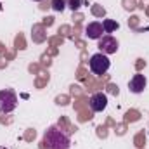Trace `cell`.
<instances>
[{
  "mask_svg": "<svg viewBox=\"0 0 149 149\" xmlns=\"http://www.w3.org/2000/svg\"><path fill=\"white\" fill-rule=\"evenodd\" d=\"M70 135L59 127L52 125L42 137V149H70Z\"/></svg>",
  "mask_w": 149,
  "mask_h": 149,
  "instance_id": "6da1fadb",
  "label": "cell"
},
{
  "mask_svg": "<svg viewBox=\"0 0 149 149\" xmlns=\"http://www.w3.org/2000/svg\"><path fill=\"white\" fill-rule=\"evenodd\" d=\"M88 66H90V71H92L94 74H104L108 70H109L111 63H109V59H108L106 54L97 52V54H94V56L90 57Z\"/></svg>",
  "mask_w": 149,
  "mask_h": 149,
  "instance_id": "7a4b0ae2",
  "label": "cell"
},
{
  "mask_svg": "<svg viewBox=\"0 0 149 149\" xmlns=\"http://www.w3.org/2000/svg\"><path fill=\"white\" fill-rule=\"evenodd\" d=\"M17 106V95L14 90H0V113H12Z\"/></svg>",
  "mask_w": 149,
  "mask_h": 149,
  "instance_id": "3957f363",
  "label": "cell"
},
{
  "mask_svg": "<svg viewBox=\"0 0 149 149\" xmlns=\"http://www.w3.org/2000/svg\"><path fill=\"white\" fill-rule=\"evenodd\" d=\"M118 47H120L118 40H116L114 37H111V35H104V37L99 38V49H101V52L106 54V56H109V54H116Z\"/></svg>",
  "mask_w": 149,
  "mask_h": 149,
  "instance_id": "277c9868",
  "label": "cell"
},
{
  "mask_svg": "<svg viewBox=\"0 0 149 149\" xmlns=\"http://www.w3.org/2000/svg\"><path fill=\"white\" fill-rule=\"evenodd\" d=\"M88 104H90V109H92L94 113L104 111L106 106H108V95L102 94V92H97V94H94V95L90 97Z\"/></svg>",
  "mask_w": 149,
  "mask_h": 149,
  "instance_id": "5b68a950",
  "label": "cell"
},
{
  "mask_svg": "<svg viewBox=\"0 0 149 149\" xmlns=\"http://www.w3.org/2000/svg\"><path fill=\"white\" fill-rule=\"evenodd\" d=\"M102 33H106V31H104L102 23H99V21H92L85 28V35L90 38V40H99V38L102 37Z\"/></svg>",
  "mask_w": 149,
  "mask_h": 149,
  "instance_id": "8992f818",
  "label": "cell"
},
{
  "mask_svg": "<svg viewBox=\"0 0 149 149\" xmlns=\"http://www.w3.org/2000/svg\"><path fill=\"white\" fill-rule=\"evenodd\" d=\"M146 85H148V80H146L144 74H134L132 80L128 81V88H130V92H134V94H141V92H144Z\"/></svg>",
  "mask_w": 149,
  "mask_h": 149,
  "instance_id": "52a82bcc",
  "label": "cell"
},
{
  "mask_svg": "<svg viewBox=\"0 0 149 149\" xmlns=\"http://www.w3.org/2000/svg\"><path fill=\"white\" fill-rule=\"evenodd\" d=\"M102 26H104V31H106V33H113L114 30L120 28V24H118L116 21H113V19H104V21H102Z\"/></svg>",
  "mask_w": 149,
  "mask_h": 149,
  "instance_id": "ba28073f",
  "label": "cell"
},
{
  "mask_svg": "<svg viewBox=\"0 0 149 149\" xmlns=\"http://www.w3.org/2000/svg\"><path fill=\"white\" fill-rule=\"evenodd\" d=\"M50 5H52V10H56V12H63V10L66 9V0H52Z\"/></svg>",
  "mask_w": 149,
  "mask_h": 149,
  "instance_id": "9c48e42d",
  "label": "cell"
},
{
  "mask_svg": "<svg viewBox=\"0 0 149 149\" xmlns=\"http://www.w3.org/2000/svg\"><path fill=\"white\" fill-rule=\"evenodd\" d=\"M83 5V0H66V7H70L71 10H78Z\"/></svg>",
  "mask_w": 149,
  "mask_h": 149,
  "instance_id": "30bf717a",
  "label": "cell"
},
{
  "mask_svg": "<svg viewBox=\"0 0 149 149\" xmlns=\"http://www.w3.org/2000/svg\"><path fill=\"white\" fill-rule=\"evenodd\" d=\"M33 2H42V0H33Z\"/></svg>",
  "mask_w": 149,
  "mask_h": 149,
  "instance_id": "8fae6325",
  "label": "cell"
},
{
  "mask_svg": "<svg viewBox=\"0 0 149 149\" xmlns=\"http://www.w3.org/2000/svg\"><path fill=\"white\" fill-rule=\"evenodd\" d=\"M0 149H7V148H0Z\"/></svg>",
  "mask_w": 149,
  "mask_h": 149,
  "instance_id": "7c38bea8",
  "label": "cell"
}]
</instances>
